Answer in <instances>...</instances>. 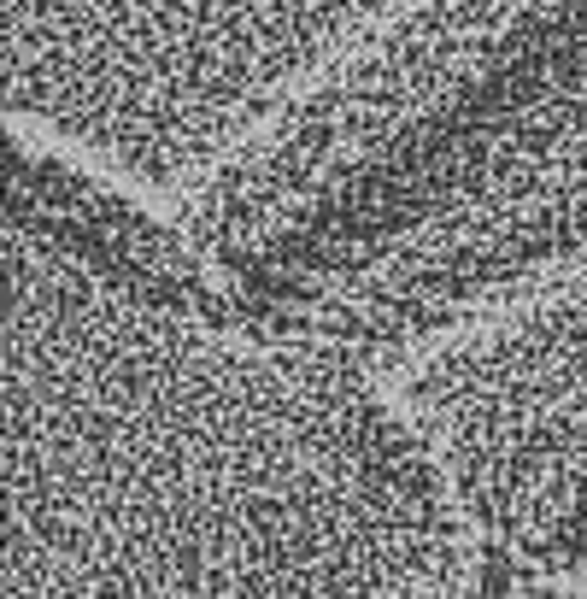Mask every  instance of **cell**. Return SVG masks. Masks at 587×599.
I'll return each instance as SVG.
<instances>
[{
    "mask_svg": "<svg viewBox=\"0 0 587 599\" xmlns=\"http://www.w3.org/2000/svg\"><path fill=\"white\" fill-rule=\"evenodd\" d=\"M6 599H464L482 541L376 370L177 212L6 147Z\"/></svg>",
    "mask_w": 587,
    "mask_h": 599,
    "instance_id": "6da1fadb",
    "label": "cell"
},
{
    "mask_svg": "<svg viewBox=\"0 0 587 599\" xmlns=\"http://www.w3.org/2000/svg\"><path fill=\"white\" fill-rule=\"evenodd\" d=\"M370 370L587 265V0H406L177 212Z\"/></svg>",
    "mask_w": 587,
    "mask_h": 599,
    "instance_id": "7a4b0ae2",
    "label": "cell"
},
{
    "mask_svg": "<svg viewBox=\"0 0 587 599\" xmlns=\"http://www.w3.org/2000/svg\"><path fill=\"white\" fill-rule=\"evenodd\" d=\"M488 553L587 576V265L376 370Z\"/></svg>",
    "mask_w": 587,
    "mask_h": 599,
    "instance_id": "3957f363",
    "label": "cell"
}]
</instances>
